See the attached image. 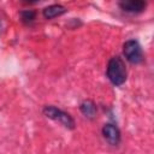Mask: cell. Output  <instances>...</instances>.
Segmentation results:
<instances>
[{
    "instance_id": "1",
    "label": "cell",
    "mask_w": 154,
    "mask_h": 154,
    "mask_svg": "<svg viewBox=\"0 0 154 154\" xmlns=\"http://www.w3.org/2000/svg\"><path fill=\"white\" fill-rule=\"evenodd\" d=\"M106 75H107V78L109 79V82L113 85L119 87V85L124 84L125 81H126V77H128L125 61L119 55L112 57L108 60Z\"/></svg>"
},
{
    "instance_id": "2",
    "label": "cell",
    "mask_w": 154,
    "mask_h": 154,
    "mask_svg": "<svg viewBox=\"0 0 154 154\" xmlns=\"http://www.w3.org/2000/svg\"><path fill=\"white\" fill-rule=\"evenodd\" d=\"M43 114L54 120V122H58L59 124H61L63 126H65L66 129H70V130H73L76 128V123H75V119L71 117L70 113L55 107V106H52V105H47L43 107Z\"/></svg>"
},
{
    "instance_id": "3",
    "label": "cell",
    "mask_w": 154,
    "mask_h": 154,
    "mask_svg": "<svg viewBox=\"0 0 154 154\" xmlns=\"http://www.w3.org/2000/svg\"><path fill=\"white\" fill-rule=\"evenodd\" d=\"M123 53L125 59L131 64H140L143 61V51L140 42L135 38L128 40L123 45Z\"/></svg>"
},
{
    "instance_id": "4",
    "label": "cell",
    "mask_w": 154,
    "mask_h": 154,
    "mask_svg": "<svg viewBox=\"0 0 154 154\" xmlns=\"http://www.w3.org/2000/svg\"><path fill=\"white\" fill-rule=\"evenodd\" d=\"M102 136L111 146H118L122 140L120 130L118 129L117 125L111 123H107L102 126Z\"/></svg>"
},
{
    "instance_id": "5",
    "label": "cell",
    "mask_w": 154,
    "mask_h": 154,
    "mask_svg": "<svg viewBox=\"0 0 154 154\" xmlns=\"http://www.w3.org/2000/svg\"><path fill=\"white\" fill-rule=\"evenodd\" d=\"M119 7L124 12L129 13H140L147 7V2L143 0H125L119 2Z\"/></svg>"
},
{
    "instance_id": "6",
    "label": "cell",
    "mask_w": 154,
    "mask_h": 154,
    "mask_svg": "<svg viewBox=\"0 0 154 154\" xmlns=\"http://www.w3.org/2000/svg\"><path fill=\"white\" fill-rule=\"evenodd\" d=\"M67 12V8L60 4H53V5H49L47 7L43 8L42 11V14L46 19H53L55 17H59L64 13Z\"/></svg>"
},
{
    "instance_id": "7",
    "label": "cell",
    "mask_w": 154,
    "mask_h": 154,
    "mask_svg": "<svg viewBox=\"0 0 154 154\" xmlns=\"http://www.w3.org/2000/svg\"><path fill=\"white\" fill-rule=\"evenodd\" d=\"M79 109H81V112L83 113L84 117L90 118V119L95 118V116L97 113V107H96V105L93 100H84L79 105Z\"/></svg>"
},
{
    "instance_id": "8",
    "label": "cell",
    "mask_w": 154,
    "mask_h": 154,
    "mask_svg": "<svg viewBox=\"0 0 154 154\" xmlns=\"http://www.w3.org/2000/svg\"><path fill=\"white\" fill-rule=\"evenodd\" d=\"M19 18H20L22 23H24L26 25H30L36 19V12L34 10H23V11L19 12Z\"/></svg>"
}]
</instances>
